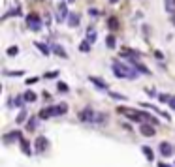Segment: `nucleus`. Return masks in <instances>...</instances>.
I'll return each mask as SVG.
<instances>
[{
    "mask_svg": "<svg viewBox=\"0 0 175 167\" xmlns=\"http://www.w3.org/2000/svg\"><path fill=\"white\" fill-rule=\"evenodd\" d=\"M111 68H113V75L117 79H130V81H134V79L139 77V71L132 64H124L121 60H113V66Z\"/></svg>",
    "mask_w": 175,
    "mask_h": 167,
    "instance_id": "nucleus-1",
    "label": "nucleus"
},
{
    "mask_svg": "<svg viewBox=\"0 0 175 167\" xmlns=\"http://www.w3.org/2000/svg\"><path fill=\"white\" fill-rule=\"evenodd\" d=\"M117 113L126 117L130 122H136V124H141L143 122V117H141V111L139 109H132V107H126V105H119L117 107Z\"/></svg>",
    "mask_w": 175,
    "mask_h": 167,
    "instance_id": "nucleus-2",
    "label": "nucleus"
},
{
    "mask_svg": "<svg viewBox=\"0 0 175 167\" xmlns=\"http://www.w3.org/2000/svg\"><path fill=\"white\" fill-rule=\"evenodd\" d=\"M26 26H28L32 32H40L41 26H43L41 17H40L38 13H28V15H26Z\"/></svg>",
    "mask_w": 175,
    "mask_h": 167,
    "instance_id": "nucleus-3",
    "label": "nucleus"
},
{
    "mask_svg": "<svg viewBox=\"0 0 175 167\" xmlns=\"http://www.w3.org/2000/svg\"><path fill=\"white\" fill-rule=\"evenodd\" d=\"M79 120L81 122H94V117H96V113H94V109L90 107V105H85L81 111H79Z\"/></svg>",
    "mask_w": 175,
    "mask_h": 167,
    "instance_id": "nucleus-4",
    "label": "nucleus"
},
{
    "mask_svg": "<svg viewBox=\"0 0 175 167\" xmlns=\"http://www.w3.org/2000/svg\"><path fill=\"white\" fill-rule=\"evenodd\" d=\"M38 117H40V120H49L51 117H58V109H57V105L43 107V109L38 113Z\"/></svg>",
    "mask_w": 175,
    "mask_h": 167,
    "instance_id": "nucleus-5",
    "label": "nucleus"
},
{
    "mask_svg": "<svg viewBox=\"0 0 175 167\" xmlns=\"http://www.w3.org/2000/svg\"><path fill=\"white\" fill-rule=\"evenodd\" d=\"M21 137H23V133L19 132V130H13V132H9V133H6V135H2V143L4 145H11V143H19L21 141Z\"/></svg>",
    "mask_w": 175,
    "mask_h": 167,
    "instance_id": "nucleus-6",
    "label": "nucleus"
},
{
    "mask_svg": "<svg viewBox=\"0 0 175 167\" xmlns=\"http://www.w3.org/2000/svg\"><path fill=\"white\" fill-rule=\"evenodd\" d=\"M68 15H70V11H68L66 2H60L58 8H57V23H64V21H68Z\"/></svg>",
    "mask_w": 175,
    "mask_h": 167,
    "instance_id": "nucleus-7",
    "label": "nucleus"
},
{
    "mask_svg": "<svg viewBox=\"0 0 175 167\" xmlns=\"http://www.w3.org/2000/svg\"><path fill=\"white\" fill-rule=\"evenodd\" d=\"M139 132H141V135L143 137H155V124H151V122H141L139 124Z\"/></svg>",
    "mask_w": 175,
    "mask_h": 167,
    "instance_id": "nucleus-8",
    "label": "nucleus"
},
{
    "mask_svg": "<svg viewBox=\"0 0 175 167\" xmlns=\"http://www.w3.org/2000/svg\"><path fill=\"white\" fill-rule=\"evenodd\" d=\"M158 152H160V156H164V158H170L172 154L175 152V147H172L168 141H162L160 145H158Z\"/></svg>",
    "mask_w": 175,
    "mask_h": 167,
    "instance_id": "nucleus-9",
    "label": "nucleus"
},
{
    "mask_svg": "<svg viewBox=\"0 0 175 167\" xmlns=\"http://www.w3.org/2000/svg\"><path fill=\"white\" fill-rule=\"evenodd\" d=\"M89 81L98 88V90H104V92H107L109 90V85L104 81V79H100V77H96V75H89Z\"/></svg>",
    "mask_w": 175,
    "mask_h": 167,
    "instance_id": "nucleus-10",
    "label": "nucleus"
},
{
    "mask_svg": "<svg viewBox=\"0 0 175 167\" xmlns=\"http://www.w3.org/2000/svg\"><path fill=\"white\" fill-rule=\"evenodd\" d=\"M47 145H49V141L43 137V135H40V137H36V141H34V152H38V154H41L45 149H47Z\"/></svg>",
    "mask_w": 175,
    "mask_h": 167,
    "instance_id": "nucleus-11",
    "label": "nucleus"
},
{
    "mask_svg": "<svg viewBox=\"0 0 175 167\" xmlns=\"http://www.w3.org/2000/svg\"><path fill=\"white\" fill-rule=\"evenodd\" d=\"M139 107H141V109H149V111H153V113H156V115H160V117H166V120H168V122L172 120V117H170L168 113H164L162 109H158L156 105H151V103H141Z\"/></svg>",
    "mask_w": 175,
    "mask_h": 167,
    "instance_id": "nucleus-12",
    "label": "nucleus"
},
{
    "mask_svg": "<svg viewBox=\"0 0 175 167\" xmlns=\"http://www.w3.org/2000/svg\"><path fill=\"white\" fill-rule=\"evenodd\" d=\"M79 21H81V15L77 13V11H70V15H68V26L70 28H75V26H79Z\"/></svg>",
    "mask_w": 175,
    "mask_h": 167,
    "instance_id": "nucleus-13",
    "label": "nucleus"
},
{
    "mask_svg": "<svg viewBox=\"0 0 175 167\" xmlns=\"http://www.w3.org/2000/svg\"><path fill=\"white\" fill-rule=\"evenodd\" d=\"M19 147H21V152H23L25 156H28V158H30V156L34 154V150L30 149V143H28L25 137H21V141H19Z\"/></svg>",
    "mask_w": 175,
    "mask_h": 167,
    "instance_id": "nucleus-14",
    "label": "nucleus"
},
{
    "mask_svg": "<svg viewBox=\"0 0 175 167\" xmlns=\"http://www.w3.org/2000/svg\"><path fill=\"white\" fill-rule=\"evenodd\" d=\"M107 28H109L111 32H117V30L121 28V21H119V17H115V15L107 17Z\"/></svg>",
    "mask_w": 175,
    "mask_h": 167,
    "instance_id": "nucleus-15",
    "label": "nucleus"
},
{
    "mask_svg": "<svg viewBox=\"0 0 175 167\" xmlns=\"http://www.w3.org/2000/svg\"><path fill=\"white\" fill-rule=\"evenodd\" d=\"M130 64H132V66H134V68H136L141 75H151V70H149L145 64H141L139 60H130Z\"/></svg>",
    "mask_w": 175,
    "mask_h": 167,
    "instance_id": "nucleus-16",
    "label": "nucleus"
},
{
    "mask_svg": "<svg viewBox=\"0 0 175 167\" xmlns=\"http://www.w3.org/2000/svg\"><path fill=\"white\" fill-rule=\"evenodd\" d=\"M34 47L43 55V56H49L51 53H53V49L49 47V45H45V43H41V41H34Z\"/></svg>",
    "mask_w": 175,
    "mask_h": 167,
    "instance_id": "nucleus-17",
    "label": "nucleus"
},
{
    "mask_svg": "<svg viewBox=\"0 0 175 167\" xmlns=\"http://www.w3.org/2000/svg\"><path fill=\"white\" fill-rule=\"evenodd\" d=\"M51 49H53V53H55L57 56H60V58L68 60V53H66V49H64L62 45H58V43H53V45H51Z\"/></svg>",
    "mask_w": 175,
    "mask_h": 167,
    "instance_id": "nucleus-18",
    "label": "nucleus"
},
{
    "mask_svg": "<svg viewBox=\"0 0 175 167\" xmlns=\"http://www.w3.org/2000/svg\"><path fill=\"white\" fill-rule=\"evenodd\" d=\"M153 113V111H151ZM151 113H145V111H141V117H143V122H151V124H155V126H158L160 124V120L156 118V117H153Z\"/></svg>",
    "mask_w": 175,
    "mask_h": 167,
    "instance_id": "nucleus-19",
    "label": "nucleus"
},
{
    "mask_svg": "<svg viewBox=\"0 0 175 167\" xmlns=\"http://www.w3.org/2000/svg\"><path fill=\"white\" fill-rule=\"evenodd\" d=\"M141 152H143V156L147 158V162H155V152H153V149H151V147L141 145Z\"/></svg>",
    "mask_w": 175,
    "mask_h": 167,
    "instance_id": "nucleus-20",
    "label": "nucleus"
},
{
    "mask_svg": "<svg viewBox=\"0 0 175 167\" xmlns=\"http://www.w3.org/2000/svg\"><path fill=\"white\" fill-rule=\"evenodd\" d=\"M38 118H40V117H30V118L26 120V124H25V126H26V132H34V130L38 128Z\"/></svg>",
    "mask_w": 175,
    "mask_h": 167,
    "instance_id": "nucleus-21",
    "label": "nucleus"
},
{
    "mask_svg": "<svg viewBox=\"0 0 175 167\" xmlns=\"http://www.w3.org/2000/svg\"><path fill=\"white\" fill-rule=\"evenodd\" d=\"M23 96H25L26 103H36V102H38V94H36L34 90H26V92H25Z\"/></svg>",
    "mask_w": 175,
    "mask_h": 167,
    "instance_id": "nucleus-22",
    "label": "nucleus"
},
{
    "mask_svg": "<svg viewBox=\"0 0 175 167\" xmlns=\"http://www.w3.org/2000/svg\"><path fill=\"white\" fill-rule=\"evenodd\" d=\"M25 103H26L25 96H23V94H19V96H15V98H13V103H11V105H13V107H17V109H23V107H25Z\"/></svg>",
    "mask_w": 175,
    "mask_h": 167,
    "instance_id": "nucleus-23",
    "label": "nucleus"
},
{
    "mask_svg": "<svg viewBox=\"0 0 175 167\" xmlns=\"http://www.w3.org/2000/svg\"><path fill=\"white\" fill-rule=\"evenodd\" d=\"M26 117H28V113H26V109L23 107V109H19V115L15 117V122H17V124H23V122H26Z\"/></svg>",
    "mask_w": 175,
    "mask_h": 167,
    "instance_id": "nucleus-24",
    "label": "nucleus"
},
{
    "mask_svg": "<svg viewBox=\"0 0 175 167\" xmlns=\"http://www.w3.org/2000/svg\"><path fill=\"white\" fill-rule=\"evenodd\" d=\"M106 45H107L109 49H115V47H117V38H115L113 34L106 36Z\"/></svg>",
    "mask_w": 175,
    "mask_h": 167,
    "instance_id": "nucleus-25",
    "label": "nucleus"
},
{
    "mask_svg": "<svg viewBox=\"0 0 175 167\" xmlns=\"http://www.w3.org/2000/svg\"><path fill=\"white\" fill-rule=\"evenodd\" d=\"M11 15H21V4H17L9 13H6V15H2V21H6L8 17H11Z\"/></svg>",
    "mask_w": 175,
    "mask_h": 167,
    "instance_id": "nucleus-26",
    "label": "nucleus"
},
{
    "mask_svg": "<svg viewBox=\"0 0 175 167\" xmlns=\"http://www.w3.org/2000/svg\"><path fill=\"white\" fill-rule=\"evenodd\" d=\"M90 47H92V43H90L89 39H83V41L79 43V51H81V53H89Z\"/></svg>",
    "mask_w": 175,
    "mask_h": 167,
    "instance_id": "nucleus-27",
    "label": "nucleus"
},
{
    "mask_svg": "<svg viewBox=\"0 0 175 167\" xmlns=\"http://www.w3.org/2000/svg\"><path fill=\"white\" fill-rule=\"evenodd\" d=\"M57 90H58L60 94H68V92H70V86H68L64 81H58V83H57Z\"/></svg>",
    "mask_w": 175,
    "mask_h": 167,
    "instance_id": "nucleus-28",
    "label": "nucleus"
},
{
    "mask_svg": "<svg viewBox=\"0 0 175 167\" xmlns=\"http://www.w3.org/2000/svg\"><path fill=\"white\" fill-rule=\"evenodd\" d=\"M57 109H58V117H64V115L68 113V103H64V102H60V103L57 105Z\"/></svg>",
    "mask_w": 175,
    "mask_h": 167,
    "instance_id": "nucleus-29",
    "label": "nucleus"
},
{
    "mask_svg": "<svg viewBox=\"0 0 175 167\" xmlns=\"http://www.w3.org/2000/svg\"><path fill=\"white\" fill-rule=\"evenodd\" d=\"M94 122H96V124H104V122H107V115H106V113H96Z\"/></svg>",
    "mask_w": 175,
    "mask_h": 167,
    "instance_id": "nucleus-30",
    "label": "nucleus"
},
{
    "mask_svg": "<svg viewBox=\"0 0 175 167\" xmlns=\"http://www.w3.org/2000/svg\"><path fill=\"white\" fill-rule=\"evenodd\" d=\"M87 39H89L90 43H94V41H96V30H94L92 26H90V28L87 30Z\"/></svg>",
    "mask_w": 175,
    "mask_h": 167,
    "instance_id": "nucleus-31",
    "label": "nucleus"
},
{
    "mask_svg": "<svg viewBox=\"0 0 175 167\" xmlns=\"http://www.w3.org/2000/svg\"><path fill=\"white\" fill-rule=\"evenodd\" d=\"M6 55H8V56H17V55H19V47H17V45L8 47V49H6Z\"/></svg>",
    "mask_w": 175,
    "mask_h": 167,
    "instance_id": "nucleus-32",
    "label": "nucleus"
},
{
    "mask_svg": "<svg viewBox=\"0 0 175 167\" xmlns=\"http://www.w3.org/2000/svg\"><path fill=\"white\" fill-rule=\"evenodd\" d=\"M107 94H109L113 100H121V102H124V100H126V96H124V94H121V92H111V90H107Z\"/></svg>",
    "mask_w": 175,
    "mask_h": 167,
    "instance_id": "nucleus-33",
    "label": "nucleus"
},
{
    "mask_svg": "<svg viewBox=\"0 0 175 167\" xmlns=\"http://www.w3.org/2000/svg\"><path fill=\"white\" fill-rule=\"evenodd\" d=\"M4 75H6V77H21V75H25V71H23V70H17V71H4Z\"/></svg>",
    "mask_w": 175,
    "mask_h": 167,
    "instance_id": "nucleus-34",
    "label": "nucleus"
},
{
    "mask_svg": "<svg viewBox=\"0 0 175 167\" xmlns=\"http://www.w3.org/2000/svg\"><path fill=\"white\" fill-rule=\"evenodd\" d=\"M170 98H172V94H158V96H156V100H158L160 103H168Z\"/></svg>",
    "mask_w": 175,
    "mask_h": 167,
    "instance_id": "nucleus-35",
    "label": "nucleus"
},
{
    "mask_svg": "<svg viewBox=\"0 0 175 167\" xmlns=\"http://www.w3.org/2000/svg\"><path fill=\"white\" fill-rule=\"evenodd\" d=\"M58 75H60V71H57V70H53V71H47V73H45L43 77H45V79H57Z\"/></svg>",
    "mask_w": 175,
    "mask_h": 167,
    "instance_id": "nucleus-36",
    "label": "nucleus"
},
{
    "mask_svg": "<svg viewBox=\"0 0 175 167\" xmlns=\"http://www.w3.org/2000/svg\"><path fill=\"white\" fill-rule=\"evenodd\" d=\"M145 94H149L151 98H156V96H158V92H156V88H153V86H151V88L147 86V88H145Z\"/></svg>",
    "mask_w": 175,
    "mask_h": 167,
    "instance_id": "nucleus-37",
    "label": "nucleus"
},
{
    "mask_svg": "<svg viewBox=\"0 0 175 167\" xmlns=\"http://www.w3.org/2000/svg\"><path fill=\"white\" fill-rule=\"evenodd\" d=\"M155 58H156V60H164V53H162L160 49H155Z\"/></svg>",
    "mask_w": 175,
    "mask_h": 167,
    "instance_id": "nucleus-38",
    "label": "nucleus"
},
{
    "mask_svg": "<svg viewBox=\"0 0 175 167\" xmlns=\"http://www.w3.org/2000/svg\"><path fill=\"white\" fill-rule=\"evenodd\" d=\"M89 15H90V17H98V15H100V11H98L96 8H90V9H89Z\"/></svg>",
    "mask_w": 175,
    "mask_h": 167,
    "instance_id": "nucleus-39",
    "label": "nucleus"
},
{
    "mask_svg": "<svg viewBox=\"0 0 175 167\" xmlns=\"http://www.w3.org/2000/svg\"><path fill=\"white\" fill-rule=\"evenodd\" d=\"M38 81H40L38 77H30V79H26V85L30 86V85H34V83H38Z\"/></svg>",
    "mask_w": 175,
    "mask_h": 167,
    "instance_id": "nucleus-40",
    "label": "nucleus"
},
{
    "mask_svg": "<svg viewBox=\"0 0 175 167\" xmlns=\"http://www.w3.org/2000/svg\"><path fill=\"white\" fill-rule=\"evenodd\" d=\"M168 105H170V107H172V109H173V111H175V96H172V98H170V102H168Z\"/></svg>",
    "mask_w": 175,
    "mask_h": 167,
    "instance_id": "nucleus-41",
    "label": "nucleus"
},
{
    "mask_svg": "<svg viewBox=\"0 0 175 167\" xmlns=\"http://www.w3.org/2000/svg\"><path fill=\"white\" fill-rule=\"evenodd\" d=\"M41 96H43V100H51V94H49L47 90H43V94H41Z\"/></svg>",
    "mask_w": 175,
    "mask_h": 167,
    "instance_id": "nucleus-42",
    "label": "nucleus"
},
{
    "mask_svg": "<svg viewBox=\"0 0 175 167\" xmlns=\"http://www.w3.org/2000/svg\"><path fill=\"white\" fill-rule=\"evenodd\" d=\"M123 128H124V130H128V132H130V130H132V126H130V124H128V122H123Z\"/></svg>",
    "mask_w": 175,
    "mask_h": 167,
    "instance_id": "nucleus-43",
    "label": "nucleus"
},
{
    "mask_svg": "<svg viewBox=\"0 0 175 167\" xmlns=\"http://www.w3.org/2000/svg\"><path fill=\"white\" fill-rule=\"evenodd\" d=\"M158 167H170V165H168V164H162V162H160V164H158Z\"/></svg>",
    "mask_w": 175,
    "mask_h": 167,
    "instance_id": "nucleus-44",
    "label": "nucleus"
},
{
    "mask_svg": "<svg viewBox=\"0 0 175 167\" xmlns=\"http://www.w3.org/2000/svg\"><path fill=\"white\" fill-rule=\"evenodd\" d=\"M109 2H111V4H117V2H119V0H109Z\"/></svg>",
    "mask_w": 175,
    "mask_h": 167,
    "instance_id": "nucleus-45",
    "label": "nucleus"
},
{
    "mask_svg": "<svg viewBox=\"0 0 175 167\" xmlns=\"http://www.w3.org/2000/svg\"><path fill=\"white\" fill-rule=\"evenodd\" d=\"M66 2H75V0H66Z\"/></svg>",
    "mask_w": 175,
    "mask_h": 167,
    "instance_id": "nucleus-46",
    "label": "nucleus"
},
{
    "mask_svg": "<svg viewBox=\"0 0 175 167\" xmlns=\"http://www.w3.org/2000/svg\"><path fill=\"white\" fill-rule=\"evenodd\" d=\"M38 2H41V0H38Z\"/></svg>",
    "mask_w": 175,
    "mask_h": 167,
    "instance_id": "nucleus-47",
    "label": "nucleus"
}]
</instances>
